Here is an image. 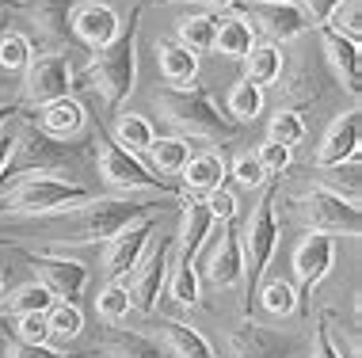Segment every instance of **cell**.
<instances>
[{
  "label": "cell",
  "mask_w": 362,
  "mask_h": 358,
  "mask_svg": "<svg viewBox=\"0 0 362 358\" xmlns=\"http://www.w3.org/2000/svg\"><path fill=\"white\" fill-rule=\"evenodd\" d=\"M160 198L149 195H88L84 202L62 206L54 214L38 217H0L4 233H23V237H46V248L69 251V248H88V244H107L119 237L126 225H134L145 214H156Z\"/></svg>",
  "instance_id": "obj_1"
},
{
  "label": "cell",
  "mask_w": 362,
  "mask_h": 358,
  "mask_svg": "<svg viewBox=\"0 0 362 358\" xmlns=\"http://www.w3.org/2000/svg\"><path fill=\"white\" fill-rule=\"evenodd\" d=\"M145 4L130 12V23H122V31L100 50L84 54L88 61L81 69H73V92H88L103 103L107 111H119L130 100L134 84H138V19Z\"/></svg>",
  "instance_id": "obj_2"
},
{
  "label": "cell",
  "mask_w": 362,
  "mask_h": 358,
  "mask_svg": "<svg viewBox=\"0 0 362 358\" xmlns=\"http://www.w3.org/2000/svg\"><path fill=\"white\" fill-rule=\"evenodd\" d=\"M153 107L160 111V119L180 130V138H194V141H210V145H225L237 138L240 126L229 119L214 92L206 84L191 80V84H168L153 95Z\"/></svg>",
  "instance_id": "obj_3"
},
{
  "label": "cell",
  "mask_w": 362,
  "mask_h": 358,
  "mask_svg": "<svg viewBox=\"0 0 362 358\" xmlns=\"http://www.w3.org/2000/svg\"><path fill=\"white\" fill-rule=\"evenodd\" d=\"M84 149H76L73 141H57L50 133H42L35 122L16 126V145L8 157L4 172H0V187L16 179H31V176H54V179H69L84 183Z\"/></svg>",
  "instance_id": "obj_4"
},
{
  "label": "cell",
  "mask_w": 362,
  "mask_h": 358,
  "mask_svg": "<svg viewBox=\"0 0 362 358\" xmlns=\"http://www.w3.org/2000/svg\"><path fill=\"white\" fill-rule=\"evenodd\" d=\"M88 149H92L95 172L111 187V195H180V183L156 176L141 157H134L122 145H115L107 130H95Z\"/></svg>",
  "instance_id": "obj_5"
},
{
  "label": "cell",
  "mask_w": 362,
  "mask_h": 358,
  "mask_svg": "<svg viewBox=\"0 0 362 358\" xmlns=\"http://www.w3.org/2000/svg\"><path fill=\"white\" fill-rule=\"evenodd\" d=\"M279 187H259V198L252 206L248 221L240 229V248H244V294H256V286L267 278V263L279 248Z\"/></svg>",
  "instance_id": "obj_6"
},
{
  "label": "cell",
  "mask_w": 362,
  "mask_h": 358,
  "mask_svg": "<svg viewBox=\"0 0 362 358\" xmlns=\"http://www.w3.org/2000/svg\"><path fill=\"white\" fill-rule=\"evenodd\" d=\"M290 217L298 221L305 233H325V237H358L362 233L358 202L332 195V191L317 187V183L290 202Z\"/></svg>",
  "instance_id": "obj_7"
},
{
  "label": "cell",
  "mask_w": 362,
  "mask_h": 358,
  "mask_svg": "<svg viewBox=\"0 0 362 358\" xmlns=\"http://www.w3.org/2000/svg\"><path fill=\"white\" fill-rule=\"evenodd\" d=\"M19 111H38L42 103L73 95V54L54 50V54H35L27 61V69L19 73Z\"/></svg>",
  "instance_id": "obj_8"
},
{
  "label": "cell",
  "mask_w": 362,
  "mask_h": 358,
  "mask_svg": "<svg viewBox=\"0 0 362 358\" xmlns=\"http://www.w3.org/2000/svg\"><path fill=\"white\" fill-rule=\"evenodd\" d=\"M172 259H175V237L149 240V248H145V256L138 259V267L122 278V286L130 290V302L138 313H145V316L156 313L160 294H164V286H168Z\"/></svg>",
  "instance_id": "obj_9"
},
{
  "label": "cell",
  "mask_w": 362,
  "mask_h": 358,
  "mask_svg": "<svg viewBox=\"0 0 362 358\" xmlns=\"http://www.w3.org/2000/svg\"><path fill=\"white\" fill-rule=\"evenodd\" d=\"M202 278L218 290H240L244 286V248H240V229L233 221L214 225V233L202 244Z\"/></svg>",
  "instance_id": "obj_10"
},
{
  "label": "cell",
  "mask_w": 362,
  "mask_h": 358,
  "mask_svg": "<svg viewBox=\"0 0 362 358\" xmlns=\"http://www.w3.org/2000/svg\"><path fill=\"white\" fill-rule=\"evenodd\" d=\"M27 267L35 270V282H42L57 302H76L88 286V263L57 248H38V251H23Z\"/></svg>",
  "instance_id": "obj_11"
},
{
  "label": "cell",
  "mask_w": 362,
  "mask_h": 358,
  "mask_svg": "<svg viewBox=\"0 0 362 358\" xmlns=\"http://www.w3.org/2000/svg\"><path fill=\"white\" fill-rule=\"evenodd\" d=\"M298 347L301 343L293 332H282L275 324H259V321H252V316H244V321L225 335L229 358H293Z\"/></svg>",
  "instance_id": "obj_12"
},
{
  "label": "cell",
  "mask_w": 362,
  "mask_h": 358,
  "mask_svg": "<svg viewBox=\"0 0 362 358\" xmlns=\"http://www.w3.org/2000/svg\"><path fill=\"white\" fill-rule=\"evenodd\" d=\"M156 225H160V210L138 217L134 225H126L119 237L107 240V244H103V259H100V275L107 278V282H122V278L138 267V259L145 256V248H149Z\"/></svg>",
  "instance_id": "obj_13"
},
{
  "label": "cell",
  "mask_w": 362,
  "mask_h": 358,
  "mask_svg": "<svg viewBox=\"0 0 362 358\" xmlns=\"http://www.w3.org/2000/svg\"><path fill=\"white\" fill-rule=\"evenodd\" d=\"M237 12L252 31L267 35L275 46L293 42V38H301L309 31V19L298 8V0H293V4H279V0H240Z\"/></svg>",
  "instance_id": "obj_14"
},
{
  "label": "cell",
  "mask_w": 362,
  "mask_h": 358,
  "mask_svg": "<svg viewBox=\"0 0 362 358\" xmlns=\"http://www.w3.org/2000/svg\"><path fill=\"white\" fill-rule=\"evenodd\" d=\"M73 8H76V0H23L19 12L31 19V27H35L31 42H42L46 54H54V50L73 54V42H76L73 27H69Z\"/></svg>",
  "instance_id": "obj_15"
},
{
  "label": "cell",
  "mask_w": 362,
  "mask_h": 358,
  "mask_svg": "<svg viewBox=\"0 0 362 358\" xmlns=\"http://www.w3.org/2000/svg\"><path fill=\"white\" fill-rule=\"evenodd\" d=\"M336 267V237H325V233H305L293 248V278L298 286L313 294L325 278L332 275Z\"/></svg>",
  "instance_id": "obj_16"
},
{
  "label": "cell",
  "mask_w": 362,
  "mask_h": 358,
  "mask_svg": "<svg viewBox=\"0 0 362 358\" xmlns=\"http://www.w3.org/2000/svg\"><path fill=\"white\" fill-rule=\"evenodd\" d=\"M69 27H73V38L84 46H92V50H100L107 46L115 35L122 31V19L115 12L111 4H100V0H84V4L73 8L69 16Z\"/></svg>",
  "instance_id": "obj_17"
},
{
  "label": "cell",
  "mask_w": 362,
  "mask_h": 358,
  "mask_svg": "<svg viewBox=\"0 0 362 358\" xmlns=\"http://www.w3.org/2000/svg\"><path fill=\"white\" fill-rule=\"evenodd\" d=\"M214 233V217L202 206V195H180V229H175V256L199 263V251Z\"/></svg>",
  "instance_id": "obj_18"
},
{
  "label": "cell",
  "mask_w": 362,
  "mask_h": 358,
  "mask_svg": "<svg viewBox=\"0 0 362 358\" xmlns=\"http://www.w3.org/2000/svg\"><path fill=\"white\" fill-rule=\"evenodd\" d=\"M42 133H50L57 141H76L88 130V111L76 95H62V100H50L35 111L31 119Z\"/></svg>",
  "instance_id": "obj_19"
},
{
  "label": "cell",
  "mask_w": 362,
  "mask_h": 358,
  "mask_svg": "<svg viewBox=\"0 0 362 358\" xmlns=\"http://www.w3.org/2000/svg\"><path fill=\"white\" fill-rule=\"evenodd\" d=\"M358 133H362V114L358 107H351L344 114H336L332 126L320 138L317 149V168H332V164H344L351 157H358Z\"/></svg>",
  "instance_id": "obj_20"
},
{
  "label": "cell",
  "mask_w": 362,
  "mask_h": 358,
  "mask_svg": "<svg viewBox=\"0 0 362 358\" xmlns=\"http://www.w3.org/2000/svg\"><path fill=\"white\" fill-rule=\"evenodd\" d=\"M153 340L164 347L168 358H218L214 354L210 340L187 321H175V316H160V324L153 328Z\"/></svg>",
  "instance_id": "obj_21"
},
{
  "label": "cell",
  "mask_w": 362,
  "mask_h": 358,
  "mask_svg": "<svg viewBox=\"0 0 362 358\" xmlns=\"http://www.w3.org/2000/svg\"><path fill=\"white\" fill-rule=\"evenodd\" d=\"M317 35H320V50H325L332 73H336V80L358 100V92H362V57H358V42H351V38L328 31V27H317Z\"/></svg>",
  "instance_id": "obj_22"
},
{
  "label": "cell",
  "mask_w": 362,
  "mask_h": 358,
  "mask_svg": "<svg viewBox=\"0 0 362 358\" xmlns=\"http://www.w3.org/2000/svg\"><path fill=\"white\" fill-rule=\"evenodd\" d=\"M100 351H103V358H168L164 347L149 332H134V328H119V324L103 328Z\"/></svg>",
  "instance_id": "obj_23"
},
{
  "label": "cell",
  "mask_w": 362,
  "mask_h": 358,
  "mask_svg": "<svg viewBox=\"0 0 362 358\" xmlns=\"http://www.w3.org/2000/svg\"><path fill=\"white\" fill-rule=\"evenodd\" d=\"M229 176V164L218 153H199L180 168V195H206L214 187H225Z\"/></svg>",
  "instance_id": "obj_24"
},
{
  "label": "cell",
  "mask_w": 362,
  "mask_h": 358,
  "mask_svg": "<svg viewBox=\"0 0 362 358\" xmlns=\"http://www.w3.org/2000/svg\"><path fill=\"white\" fill-rule=\"evenodd\" d=\"M282 69H286V57L275 42H256L244 57V80H252L256 88H271V84H279Z\"/></svg>",
  "instance_id": "obj_25"
},
{
  "label": "cell",
  "mask_w": 362,
  "mask_h": 358,
  "mask_svg": "<svg viewBox=\"0 0 362 358\" xmlns=\"http://www.w3.org/2000/svg\"><path fill=\"white\" fill-rule=\"evenodd\" d=\"M256 302L271 321H290V316L301 309L298 286L286 282V278H263V282L256 286Z\"/></svg>",
  "instance_id": "obj_26"
},
{
  "label": "cell",
  "mask_w": 362,
  "mask_h": 358,
  "mask_svg": "<svg viewBox=\"0 0 362 358\" xmlns=\"http://www.w3.org/2000/svg\"><path fill=\"white\" fill-rule=\"evenodd\" d=\"M156 65H160L168 84H191L199 80V54H191L187 46H180L175 38L156 42Z\"/></svg>",
  "instance_id": "obj_27"
},
{
  "label": "cell",
  "mask_w": 362,
  "mask_h": 358,
  "mask_svg": "<svg viewBox=\"0 0 362 358\" xmlns=\"http://www.w3.org/2000/svg\"><path fill=\"white\" fill-rule=\"evenodd\" d=\"M156 176H180V168L191 160V141L187 138H153V145L141 153Z\"/></svg>",
  "instance_id": "obj_28"
},
{
  "label": "cell",
  "mask_w": 362,
  "mask_h": 358,
  "mask_svg": "<svg viewBox=\"0 0 362 358\" xmlns=\"http://www.w3.org/2000/svg\"><path fill=\"white\" fill-rule=\"evenodd\" d=\"M256 46V31L244 23L240 16H218V31H214V50H221L233 61H244L248 50Z\"/></svg>",
  "instance_id": "obj_29"
},
{
  "label": "cell",
  "mask_w": 362,
  "mask_h": 358,
  "mask_svg": "<svg viewBox=\"0 0 362 358\" xmlns=\"http://www.w3.org/2000/svg\"><path fill=\"white\" fill-rule=\"evenodd\" d=\"M282 80V103H279V111H305L313 107V103L320 100V73L317 69H298L293 76H279Z\"/></svg>",
  "instance_id": "obj_30"
},
{
  "label": "cell",
  "mask_w": 362,
  "mask_h": 358,
  "mask_svg": "<svg viewBox=\"0 0 362 358\" xmlns=\"http://www.w3.org/2000/svg\"><path fill=\"white\" fill-rule=\"evenodd\" d=\"M214 31H218V16L214 12L180 16V23H175V42L187 46L191 54H206V50H214Z\"/></svg>",
  "instance_id": "obj_31"
},
{
  "label": "cell",
  "mask_w": 362,
  "mask_h": 358,
  "mask_svg": "<svg viewBox=\"0 0 362 358\" xmlns=\"http://www.w3.org/2000/svg\"><path fill=\"white\" fill-rule=\"evenodd\" d=\"M46 328H50V343H76L84 335V309L76 302H54L46 309Z\"/></svg>",
  "instance_id": "obj_32"
},
{
  "label": "cell",
  "mask_w": 362,
  "mask_h": 358,
  "mask_svg": "<svg viewBox=\"0 0 362 358\" xmlns=\"http://www.w3.org/2000/svg\"><path fill=\"white\" fill-rule=\"evenodd\" d=\"M317 172H320L317 187H325V191H332V195H339V198H347V202H358V195H362L358 157H351L344 164H332V168H317Z\"/></svg>",
  "instance_id": "obj_33"
},
{
  "label": "cell",
  "mask_w": 362,
  "mask_h": 358,
  "mask_svg": "<svg viewBox=\"0 0 362 358\" xmlns=\"http://www.w3.org/2000/svg\"><path fill=\"white\" fill-rule=\"evenodd\" d=\"M111 141L115 145H122L126 153H134V157H141L145 149H149L153 145V126H149V119H141V114H119V119H115V126L111 130Z\"/></svg>",
  "instance_id": "obj_34"
},
{
  "label": "cell",
  "mask_w": 362,
  "mask_h": 358,
  "mask_svg": "<svg viewBox=\"0 0 362 358\" xmlns=\"http://www.w3.org/2000/svg\"><path fill=\"white\" fill-rule=\"evenodd\" d=\"M57 302V297L46 290L42 282H23V286H16L12 294L0 302V316H23V313H46Z\"/></svg>",
  "instance_id": "obj_35"
},
{
  "label": "cell",
  "mask_w": 362,
  "mask_h": 358,
  "mask_svg": "<svg viewBox=\"0 0 362 358\" xmlns=\"http://www.w3.org/2000/svg\"><path fill=\"white\" fill-rule=\"evenodd\" d=\"M263 103H267V100H263V88H256L252 80H244V76H240V80L229 88V103H225V114H229V119L237 122V126L256 122L259 114H263Z\"/></svg>",
  "instance_id": "obj_36"
},
{
  "label": "cell",
  "mask_w": 362,
  "mask_h": 358,
  "mask_svg": "<svg viewBox=\"0 0 362 358\" xmlns=\"http://www.w3.org/2000/svg\"><path fill=\"white\" fill-rule=\"evenodd\" d=\"M35 57V42L23 31H0V73L19 76L27 69V61Z\"/></svg>",
  "instance_id": "obj_37"
},
{
  "label": "cell",
  "mask_w": 362,
  "mask_h": 358,
  "mask_svg": "<svg viewBox=\"0 0 362 358\" xmlns=\"http://www.w3.org/2000/svg\"><path fill=\"white\" fill-rule=\"evenodd\" d=\"M95 313H100V321H107V324H122L126 316L134 313L130 290L122 282H107L100 294H95Z\"/></svg>",
  "instance_id": "obj_38"
},
{
  "label": "cell",
  "mask_w": 362,
  "mask_h": 358,
  "mask_svg": "<svg viewBox=\"0 0 362 358\" xmlns=\"http://www.w3.org/2000/svg\"><path fill=\"white\" fill-rule=\"evenodd\" d=\"M267 141H279L293 149V145L305 141V119H301L298 111H275V119L267 126Z\"/></svg>",
  "instance_id": "obj_39"
},
{
  "label": "cell",
  "mask_w": 362,
  "mask_h": 358,
  "mask_svg": "<svg viewBox=\"0 0 362 358\" xmlns=\"http://www.w3.org/2000/svg\"><path fill=\"white\" fill-rule=\"evenodd\" d=\"M325 27L336 31V35H344V38H351V42H358L362 38V4L358 0H339Z\"/></svg>",
  "instance_id": "obj_40"
},
{
  "label": "cell",
  "mask_w": 362,
  "mask_h": 358,
  "mask_svg": "<svg viewBox=\"0 0 362 358\" xmlns=\"http://www.w3.org/2000/svg\"><path fill=\"white\" fill-rule=\"evenodd\" d=\"M12 340H19V343H50L46 313H23V316H12Z\"/></svg>",
  "instance_id": "obj_41"
},
{
  "label": "cell",
  "mask_w": 362,
  "mask_h": 358,
  "mask_svg": "<svg viewBox=\"0 0 362 358\" xmlns=\"http://www.w3.org/2000/svg\"><path fill=\"white\" fill-rule=\"evenodd\" d=\"M202 206H206V214L214 217V225H225V221H237V195H233L229 187H214L202 195Z\"/></svg>",
  "instance_id": "obj_42"
},
{
  "label": "cell",
  "mask_w": 362,
  "mask_h": 358,
  "mask_svg": "<svg viewBox=\"0 0 362 358\" xmlns=\"http://www.w3.org/2000/svg\"><path fill=\"white\" fill-rule=\"evenodd\" d=\"M0 358H81V354L57 351L54 343H19V340H4V343H0Z\"/></svg>",
  "instance_id": "obj_43"
},
{
  "label": "cell",
  "mask_w": 362,
  "mask_h": 358,
  "mask_svg": "<svg viewBox=\"0 0 362 358\" xmlns=\"http://www.w3.org/2000/svg\"><path fill=\"white\" fill-rule=\"evenodd\" d=\"M256 160L263 164L267 176H282V172H290V164H293V149H286V145H279V141H263Z\"/></svg>",
  "instance_id": "obj_44"
},
{
  "label": "cell",
  "mask_w": 362,
  "mask_h": 358,
  "mask_svg": "<svg viewBox=\"0 0 362 358\" xmlns=\"http://www.w3.org/2000/svg\"><path fill=\"white\" fill-rule=\"evenodd\" d=\"M229 176L237 179L240 187H248V191H259L263 183H267V172H263V164L256 157H237L233 168H229Z\"/></svg>",
  "instance_id": "obj_45"
},
{
  "label": "cell",
  "mask_w": 362,
  "mask_h": 358,
  "mask_svg": "<svg viewBox=\"0 0 362 358\" xmlns=\"http://www.w3.org/2000/svg\"><path fill=\"white\" fill-rule=\"evenodd\" d=\"M336 4H339V0H301L298 8L305 12V19H309L313 27H325V23H328V16L336 12Z\"/></svg>",
  "instance_id": "obj_46"
},
{
  "label": "cell",
  "mask_w": 362,
  "mask_h": 358,
  "mask_svg": "<svg viewBox=\"0 0 362 358\" xmlns=\"http://www.w3.org/2000/svg\"><path fill=\"white\" fill-rule=\"evenodd\" d=\"M309 351H313V358H344L336 351V343L328 340V332H325V321L317 316V324H313V343H309Z\"/></svg>",
  "instance_id": "obj_47"
},
{
  "label": "cell",
  "mask_w": 362,
  "mask_h": 358,
  "mask_svg": "<svg viewBox=\"0 0 362 358\" xmlns=\"http://www.w3.org/2000/svg\"><path fill=\"white\" fill-rule=\"evenodd\" d=\"M191 4H202V8H210L214 16H221V12H229V8H237L240 0H191Z\"/></svg>",
  "instance_id": "obj_48"
},
{
  "label": "cell",
  "mask_w": 362,
  "mask_h": 358,
  "mask_svg": "<svg viewBox=\"0 0 362 358\" xmlns=\"http://www.w3.org/2000/svg\"><path fill=\"white\" fill-rule=\"evenodd\" d=\"M12 114H19V107H16V103H0V126H4L8 119H12Z\"/></svg>",
  "instance_id": "obj_49"
},
{
  "label": "cell",
  "mask_w": 362,
  "mask_h": 358,
  "mask_svg": "<svg viewBox=\"0 0 362 358\" xmlns=\"http://www.w3.org/2000/svg\"><path fill=\"white\" fill-rule=\"evenodd\" d=\"M0 31H8V12H0ZM4 84H8V76L0 73V88H4Z\"/></svg>",
  "instance_id": "obj_50"
},
{
  "label": "cell",
  "mask_w": 362,
  "mask_h": 358,
  "mask_svg": "<svg viewBox=\"0 0 362 358\" xmlns=\"http://www.w3.org/2000/svg\"><path fill=\"white\" fill-rule=\"evenodd\" d=\"M8 8H12V0H0V12H8Z\"/></svg>",
  "instance_id": "obj_51"
},
{
  "label": "cell",
  "mask_w": 362,
  "mask_h": 358,
  "mask_svg": "<svg viewBox=\"0 0 362 358\" xmlns=\"http://www.w3.org/2000/svg\"><path fill=\"white\" fill-rule=\"evenodd\" d=\"M0 248H8V240H4V237H0Z\"/></svg>",
  "instance_id": "obj_52"
},
{
  "label": "cell",
  "mask_w": 362,
  "mask_h": 358,
  "mask_svg": "<svg viewBox=\"0 0 362 358\" xmlns=\"http://www.w3.org/2000/svg\"><path fill=\"white\" fill-rule=\"evenodd\" d=\"M279 4H293V0H279Z\"/></svg>",
  "instance_id": "obj_53"
},
{
  "label": "cell",
  "mask_w": 362,
  "mask_h": 358,
  "mask_svg": "<svg viewBox=\"0 0 362 358\" xmlns=\"http://www.w3.org/2000/svg\"><path fill=\"white\" fill-rule=\"evenodd\" d=\"M0 290H4V278H0Z\"/></svg>",
  "instance_id": "obj_54"
},
{
  "label": "cell",
  "mask_w": 362,
  "mask_h": 358,
  "mask_svg": "<svg viewBox=\"0 0 362 358\" xmlns=\"http://www.w3.org/2000/svg\"><path fill=\"white\" fill-rule=\"evenodd\" d=\"M88 358H100V354H88Z\"/></svg>",
  "instance_id": "obj_55"
}]
</instances>
